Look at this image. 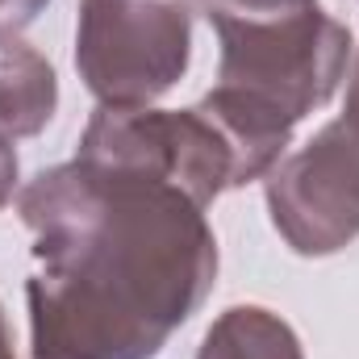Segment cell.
<instances>
[{
    "label": "cell",
    "mask_w": 359,
    "mask_h": 359,
    "mask_svg": "<svg viewBox=\"0 0 359 359\" xmlns=\"http://www.w3.org/2000/svg\"><path fill=\"white\" fill-rule=\"evenodd\" d=\"M17 213L38 264L34 359H155L217 284L205 205L168 180L72 159L29 180Z\"/></svg>",
    "instance_id": "1"
},
{
    "label": "cell",
    "mask_w": 359,
    "mask_h": 359,
    "mask_svg": "<svg viewBox=\"0 0 359 359\" xmlns=\"http://www.w3.org/2000/svg\"><path fill=\"white\" fill-rule=\"evenodd\" d=\"M217 34V88L234 92L288 126L318 113L343 88L351 29L322 0H201Z\"/></svg>",
    "instance_id": "2"
},
{
    "label": "cell",
    "mask_w": 359,
    "mask_h": 359,
    "mask_svg": "<svg viewBox=\"0 0 359 359\" xmlns=\"http://www.w3.org/2000/svg\"><path fill=\"white\" fill-rule=\"evenodd\" d=\"M196 0H80L76 72L104 109H147L192 63Z\"/></svg>",
    "instance_id": "3"
},
{
    "label": "cell",
    "mask_w": 359,
    "mask_h": 359,
    "mask_svg": "<svg viewBox=\"0 0 359 359\" xmlns=\"http://www.w3.org/2000/svg\"><path fill=\"white\" fill-rule=\"evenodd\" d=\"M76 159L168 180L205 209L222 192L251 184L238 147L201 100L192 109H151V104L104 109L100 104L80 134Z\"/></svg>",
    "instance_id": "4"
},
{
    "label": "cell",
    "mask_w": 359,
    "mask_h": 359,
    "mask_svg": "<svg viewBox=\"0 0 359 359\" xmlns=\"http://www.w3.org/2000/svg\"><path fill=\"white\" fill-rule=\"evenodd\" d=\"M276 234L305 259L359 238V134L339 117L264 176Z\"/></svg>",
    "instance_id": "5"
},
{
    "label": "cell",
    "mask_w": 359,
    "mask_h": 359,
    "mask_svg": "<svg viewBox=\"0 0 359 359\" xmlns=\"http://www.w3.org/2000/svg\"><path fill=\"white\" fill-rule=\"evenodd\" d=\"M59 109V76L21 34L0 38V134L34 138Z\"/></svg>",
    "instance_id": "6"
},
{
    "label": "cell",
    "mask_w": 359,
    "mask_h": 359,
    "mask_svg": "<svg viewBox=\"0 0 359 359\" xmlns=\"http://www.w3.org/2000/svg\"><path fill=\"white\" fill-rule=\"evenodd\" d=\"M196 359H305L297 330L264 305H230L213 318Z\"/></svg>",
    "instance_id": "7"
},
{
    "label": "cell",
    "mask_w": 359,
    "mask_h": 359,
    "mask_svg": "<svg viewBox=\"0 0 359 359\" xmlns=\"http://www.w3.org/2000/svg\"><path fill=\"white\" fill-rule=\"evenodd\" d=\"M50 0H0V38L4 34H21L38 21V13H46Z\"/></svg>",
    "instance_id": "8"
},
{
    "label": "cell",
    "mask_w": 359,
    "mask_h": 359,
    "mask_svg": "<svg viewBox=\"0 0 359 359\" xmlns=\"http://www.w3.org/2000/svg\"><path fill=\"white\" fill-rule=\"evenodd\" d=\"M17 176H21V163H17L13 138H8V134H0V209L13 201V192H17Z\"/></svg>",
    "instance_id": "9"
},
{
    "label": "cell",
    "mask_w": 359,
    "mask_h": 359,
    "mask_svg": "<svg viewBox=\"0 0 359 359\" xmlns=\"http://www.w3.org/2000/svg\"><path fill=\"white\" fill-rule=\"evenodd\" d=\"M343 121L359 134V46L351 55V76H347V104H343Z\"/></svg>",
    "instance_id": "10"
},
{
    "label": "cell",
    "mask_w": 359,
    "mask_h": 359,
    "mask_svg": "<svg viewBox=\"0 0 359 359\" xmlns=\"http://www.w3.org/2000/svg\"><path fill=\"white\" fill-rule=\"evenodd\" d=\"M0 359H17V355H13V334H8V322H4V305H0Z\"/></svg>",
    "instance_id": "11"
}]
</instances>
